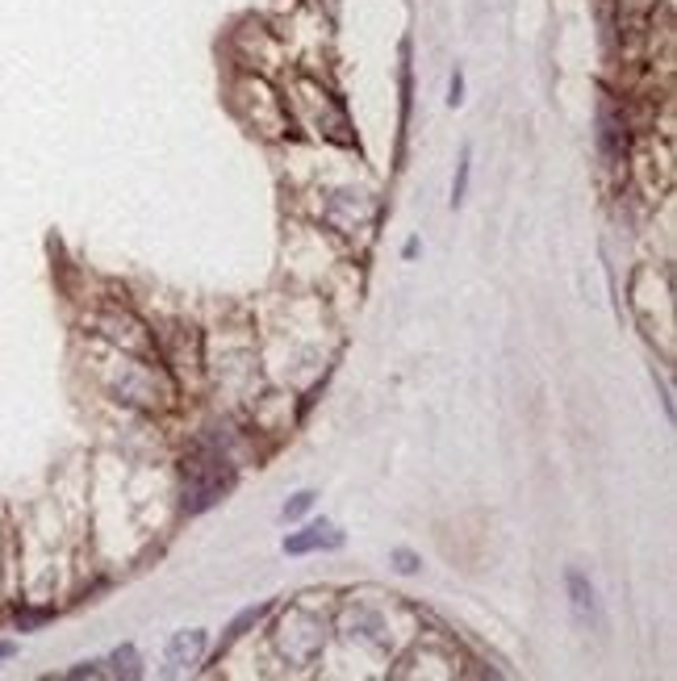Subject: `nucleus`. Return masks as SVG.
I'll use <instances>...</instances> for the list:
<instances>
[{
    "label": "nucleus",
    "mask_w": 677,
    "mask_h": 681,
    "mask_svg": "<svg viewBox=\"0 0 677 681\" xmlns=\"http://www.w3.org/2000/svg\"><path fill=\"white\" fill-rule=\"evenodd\" d=\"M402 255H406V260H414V255H418V239H410V243L402 247Z\"/></svg>",
    "instance_id": "14"
},
{
    "label": "nucleus",
    "mask_w": 677,
    "mask_h": 681,
    "mask_svg": "<svg viewBox=\"0 0 677 681\" xmlns=\"http://www.w3.org/2000/svg\"><path fill=\"white\" fill-rule=\"evenodd\" d=\"M109 673H118V677H138V673H143V669H138V652L126 644V648H118V652H113L109 656Z\"/></svg>",
    "instance_id": "7"
},
{
    "label": "nucleus",
    "mask_w": 677,
    "mask_h": 681,
    "mask_svg": "<svg viewBox=\"0 0 677 681\" xmlns=\"http://www.w3.org/2000/svg\"><path fill=\"white\" fill-rule=\"evenodd\" d=\"M17 652V644H9V640H0V661H9V656Z\"/></svg>",
    "instance_id": "13"
},
{
    "label": "nucleus",
    "mask_w": 677,
    "mask_h": 681,
    "mask_svg": "<svg viewBox=\"0 0 677 681\" xmlns=\"http://www.w3.org/2000/svg\"><path fill=\"white\" fill-rule=\"evenodd\" d=\"M393 569L398 573H418V556L410 548H393Z\"/></svg>",
    "instance_id": "10"
},
{
    "label": "nucleus",
    "mask_w": 677,
    "mask_h": 681,
    "mask_svg": "<svg viewBox=\"0 0 677 681\" xmlns=\"http://www.w3.org/2000/svg\"><path fill=\"white\" fill-rule=\"evenodd\" d=\"M201 652H205V631H180L168 644V661L176 669H193L201 661Z\"/></svg>",
    "instance_id": "4"
},
{
    "label": "nucleus",
    "mask_w": 677,
    "mask_h": 681,
    "mask_svg": "<svg viewBox=\"0 0 677 681\" xmlns=\"http://www.w3.org/2000/svg\"><path fill=\"white\" fill-rule=\"evenodd\" d=\"M318 548H343V535L335 523H310L306 531H297L285 539V552L289 556H306V552H318Z\"/></svg>",
    "instance_id": "2"
},
{
    "label": "nucleus",
    "mask_w": 677,
    "mask_h": 681,
    "mask_svg": "<svg viewBox=\"0 0 677 681\" xmlns=\"http://www.w3.org/2000/svg\"><path fill=\"white\" fill-rule=\"evenodd\" d=\"M314 506V493L310 489H301V493H293V502H285V510H280V519H301Z\"/></svg>",
    "instance_id": "9"
},
{
    "label": "nucleus",
    "mask_w": 677,
    "mask_h": 681,
    "mask_svg": "<svg viewBox=\"0 0 677 681\" xmlns=\"http://www.w3.org/2000/svg\"><path fill=\"white\" fill-rule=\"evenodd\" d=\"M448 105L452 109L464 105V72H452V80H448Z\"/></svg>",
    "instance_id": "11"
},
{
    "label": "nucleus",
    "mask_w": 677,
    "mask_h": 681,
    "mask_svg": "<svg viewBox=\"0 0 677 681\" xmlns=\"http://www.w3.org/2000/svg\"><path fill=\"white\" fill-rule=\"evenodd\" d=\"M565 585H569V602H573V615L577 623H598V598H594V585L581 577L577 569L565 573Z\"/></svg>",
    "instance_id": "3"
},
{
    "label": "nucleus",
    "mask_w": 677,
    "mask_h": 681,
    "mask_svg": "<svg viewBox=\"0 0 677 681\" xmlns=\"http://www.w3.org/2000/svg\"><path fill=\"white\" fill-rule=\"evenodd\" d=\"M623 143H627L623 122L615 117L611 105H602V117H598V147H602V155H606V159H619V155H623Z\"/></svg>",
    "instance_id": "5"
},
{
    "label": "nucleus",
    "mask_w": 677,
    "mask_h": 681,
    "mask_svg": "<svg viewBox=\"0 0 677 681\" xmlns=\"http://www.w3.org/2000/svg\"><path fill=\"white\" fill-rule=\"evenodd\" d=\"M101 673H105V669H101V661H84V665H76V669H67L63 677H72V681H76V677H101Z\"/></svg>",
    "instance_id": "12"
},
{
    "label": "nucleus",
    "mask_w": 677,
    "mask_h": 681,
    "mask_svg": "<svg viewBox=\"0 0 677 681\" xmlns=\"http://www.w3.org/2000/svg\"><path fill=\"white\" fill-rule=\"evenodd\" d=\"M469 176H473V151L460 155V172H456V184H452V205L464 201V193H469Z\"/></svg>",
    "instance_id": "8"
},
{
    "label": "nucleus",
    "mask_w": 677,
    "mask_h": 681,
    "mask_svg": "<svg viewBox=\"0 0 677 681\" xmlns=\"http://www.w3.org/2000/svg\"><path fill=\"white\" fill-rule=\"evenodd\" d=\"M272 615V602H260V606H247L243 610V615L235 619V623H230V631H226V644L230 640H239V636H247V627H255V623H260V619H268Z\"/></svg>",
    "instance_id": "6"
},
{
    "label": "nucleus",
    "mask_w": 677,
    "mask_h": 681,
    "mask_svg": "<svg viewBox=\"0 0 677 681\" xmlns=\"http://www.w3.org/2000/svg\"><path fill=\"white\" fill-rule=\"evenodd\" d=\"M235 481V464L214 448H197L184 460V514H201L222 502V493Z\"/></svg>",
    "instance_id": "1"
}]
</instances>
